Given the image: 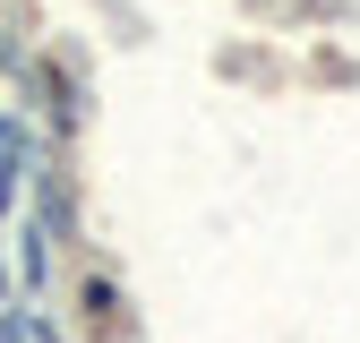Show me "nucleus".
Here are the masks:
<instances>
[]
</instances>
